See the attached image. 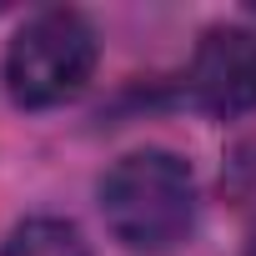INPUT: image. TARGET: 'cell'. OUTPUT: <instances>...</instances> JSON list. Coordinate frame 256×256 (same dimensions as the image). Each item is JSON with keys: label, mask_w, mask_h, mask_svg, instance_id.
I'll return each mask as SVG.
<instances>
[{"label": "cell", "mask_w": 256, "mask_h": 256, "mask_svg": "<svg viewBox=\"0 0 256 256\" xmlns=\"http://www.w3.org/2000/svg\"><path fill=\"white\" fill-rule=\"evenodd\" d=\"M0 256H90L86 236L60 221V216H30L10 226V236L0 241Z\"/></svg>", "instance_id": "4"}, {"label": "cell", "mask_w": 256, "mask_h": 256, "mask_svg": "<svg viewBox=\"0 0 256 256\" xmlns=\"http://www.w3.org/2000/svg\"><path fill=\"white\" fill-rule=\"evenodd\" d=\"M96 60V26L70 6H46L6 46V90L20 110H50L90 86Z\"/></svg>", "instance_id": "2"}, {"label": "cell", "mask_w": 256, "mask_h": 256, "mask_svg": "<svg viewBox=\"0 0 256 256\" xmlns=\"http://www.w3.org/2000/svg\"><path fill=\"white\" fill-rule=\"evenodd\" d=\"M100 221L131 256H171L196 231V176L176 151L146 146L100 176Z\"/></svg>", "instance_id": "1"}, {"label": "cell", "mask_w": 256, "mask_h": 256, "mask_svg": "<svg viewBox=\"0 0 256 256\" xmlns=\"http://www.w3.org/2000/svg\"><path fill=\"white\" fill-rule=\"evenodd\" d=\"M186 90L216 120L251 116L256 110V30L231 20L206 26L186 66Z\"/></svg>", "instance_id": "3"}]
</instances>
